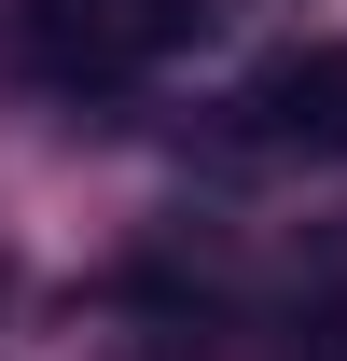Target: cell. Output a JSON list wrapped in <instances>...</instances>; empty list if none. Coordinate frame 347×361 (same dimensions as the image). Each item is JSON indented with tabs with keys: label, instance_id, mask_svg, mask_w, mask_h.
I'll return each instance as SVG.
<instances>
[{
	"label": "cell",
	"instance_id": "obj_1",
	"mask_svg": "<svg viewBox=\"0 0 347 361\" xmlns=\"http://www.w3.org/2000/svg\"><path fill=\"white\" fill-rule=\"evenodd\" d=\"M236 139H250V153H305V167H334V153H347V42L264 56L250 84H236Z\"/></svg>",
	"mask_w": 347,
	"mask_h": 361
},
{
	"label": "cell",
	"instance_id": "obj_2",
	"mask_svg": "<svg viewBox=\"0 0 347 361\" xmlns=\"http://www.w3.org/2000/svg\"><path fill=\"white\" fill-rule=\"evenodd\" d=\"M209 28H222V0H139V14H126L139 56H181V42H209Z\"/></svg>",
	"mask_w": 347,
	"mask_h": 361
},
{
	"label": "cell",
	"instance_id": "obj_3",
	"mask_svg": "<svg viewBox=\"0 0 347 361\" xmlns=\"http://www.w3.org/2000/svg\"><path fill=\"white\" fill-rule=\"evenodd\" d=\"M28 14H42V42H97V14H111V0H28Z\"/></svg>",
	"mask_w": 347,
	"mask_h": 361
}]
</instances>
